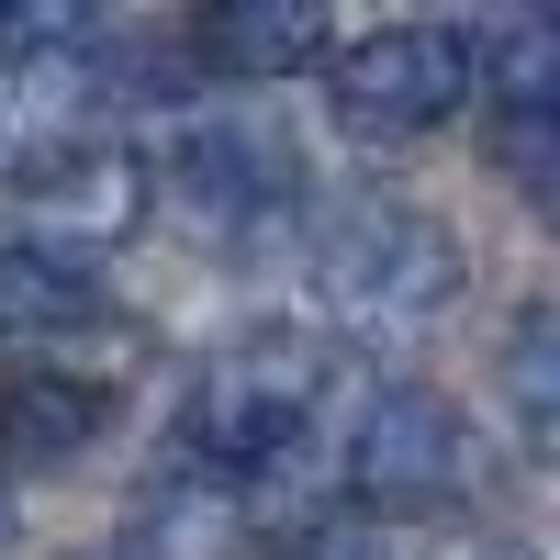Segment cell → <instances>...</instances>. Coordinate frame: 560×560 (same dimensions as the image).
<instances>
[{
    "mask_svg": "<svg viewBox=\"0 0 560 560\" xmlns=\"http://www.w3.org/2000/svg\"><path fill=\"white\" fill-rule=\"evenodd\" d=\"M113 314L102 292V258H68V247H0V337L34 348V359H57L68 337H90V325Z\"/></svg>",
    "mask_w": 560,
    "mask_h": 560,
    "instance_id": "ba28073f",
    "label": "cell"
},
{
    "mask_svg": "<svg viewBox=\"0 0 560 560\" xmlns=\"http://www.w3.org/2000/svg\"><path fill=\"white\" fill-rule=\"evenodd\" d=\"M168 179H179V202H191L202 224H224V236L280 224L303 202V168L280 158V135H258V124H191L179 158H168Z\"/></svg>",
    "mask_w": 560,
    "mask_h": 560,
    "instance_id": "8992f818",
    "label": "cell"
},
{
    "mask_svg": "<svg viewBox=\"0 0 560 560\" xmlns=\"http://www.w3.org/2000/svg\"><path fill=\"white\" fill-rule=\"evenodd\" d=\"M314 292L348 325H427L459 303V236L404 191H348L314 213Z\"/></svg>",
    "mask_w": 560,
    "mask_h": 560,
    "instance_id": "7a4b0ae2",
    "label": "cell"
},
{
    "mask_svg": "<svg viewBox=\"0 0 560 560\" xmlns=\"http://www.w3.org/2000/svg\"><path fill=\"white\" fill-rule=\"evenodd\" d=\"M102 427H113V382H90L68 359H23L0 382V448L12 459H79Z\"/></svg>",
    "mask_w": 560,
    "mask_h": 560,
    "instance_id": "9c48e42d",
    "label": "cell"
},
{
    "mask_svg": "<svg viewBox=\"0 0 560 560\" xmlns=\"http://www.w3.org/2000/svg\"><path fill=\"white\" fill-rule=\"evenodd\" d=\"M236 538H247L236 493H224V482H202V471H168V482L124 516L113 560H236Z\"/></svg>",
    "mask_w": 560,
    "mask_h": 560,
    "instance_id": "30bf717a",
    "label": "cell"
},
{
    "mask_svg": "<svg viewBox=\"0 0 560 560\" xmlns=\"http://www.w3.org/2000/svg\"><path fill=\"white\" fill-rule=\"evenodd\" d=\"M179 57H191V79H236V90H258V79H303V68H325L337 45H325V12H314V0H213V12L179 23Z\"/></svg>",
    "mask_w": 560,
    "mask_h": 560,
    "instance_id": "52a82bcc",
    "label": "cell"
},
{
    "mask_svg": "<svg viewBox=\"0 0 560 560\" xmlns=\"http://www.w3.org/2000/svg\"><path fill=\"white\" fill-rule=\"evenodd\" d=\"M0 549H12V471H0Z\"/></svg>",
    "mask_w": 560,
    "mask_h": 560,
    "instance_id": "9a60e30c",
    "label": "cell"
},
{
    "mask_svg": "<svg viewBox=\"0 0 560 560\" xmlns=\"http://www.w3.org/2000/svg\"><path fill=\"white\" fill-rule=\"evenodd\" d=\"M23 147H34V124L12 113V90H0V179H12V158H23Z\"/></svg>",
    "mask_w": 560,
    "mask_h": 560,
    "instance_id": "5bb4252c",
    "label": "cell"
},
{
    "mask_svg": "<svg viewBox=\"0 0 560 560\" xmlns=\"http://www.w3.org/2000/svg\"><path fill=\"white\" fill-rule=\"evenodd\" d=\"M359 382L337 370V348L303 337V325H247L236 348L202 359L191 404H179V471H202L236 493L247 471H280L314 438H348Z\"/></svg>",
    "mask_w": 560,
    "mask_h": 560,
    "instance_id": "6da1fadb",
    "label": "cell"
},
{
    "mask_svg": "<svg viewBox=\"0 0 560 560\" xmlns=\"http://www.w3.org/2000/svg\"><path fill=\"white\" fill-rule=\"evenodd\" d=\"M504 415H516V438L538 459H560V292L516 314V337H504Z\"/></svg>",
    "mask_w": 560,
    "mask_h": 560,
    "instance_id": "7c38bea8",
    "label": "cell"
},
{
    "mask_svg": "<svg viewBox=\"0 0 560 560\" xmlns=\"http://www.w3.org/2000/svg\"><path fill=\"white\" fill-rule=\"evenodd\" d=\"M471 90H482V68H471V34L459 23H382V34H348L337 57H325V102H337V124L370 135V147L438 135Z\"/></svg>",
    "mask_w": 560,
    "mask_h": 560,
    "instance_id": "277c9868",
    "label": "cell"
},
{
    "mask_svg": "<svg viewBox=\"0 0 560 560\" xmlns=\"http://www.w3.org/2000/svg\"><path fill=\"white\" fill-rule=\"evenodd\" d=\"M337 482L359 516L415 527V516H448L471 493V415L427 382H370L348 438H337Z\"/></svg>",
    "mask_w": 560,
    "mask_h": 560,
    "instance_id": "3957f363",
    "label": "cell"
},
{
    "mask_svg": "<svg viewBox=\"0 0 560 560\" xmlns=\"http://www.w3.org/2000/svg\"><path fill=\"white\" fill-rule=\"evenodd\" d=\"M482 147H493V168L527 191V213L560 236V102H549V113H482Z\"/></svg>",
    "mask_w": 560,
    "mask_h": 560,
    "instance_id": "4fadbf2b",
    "label": "cell"
},
{
    "mask_svg": "<svg viewBox=\"0 0 560 560\" xmlns=\"http://www.w3.org/2000/svg\"><path fill=\"white\" fill-rule=\"evenodd\" d=\"M113 23L90 0H0V68L12 79H90Z\"/></svg>",
    "mask_w": 560,
    "mask_h": 560,
    "instance_id": "8fae6325",
    "label": "cell"
},
{
    "mask_svg": "<svg viewBox=\"0 0 560 560\" xmlns=\"http://www.w3.org/2000/svg\"><path fill=\"white\" fill-rule=\"evenodd\" d=\"M12 202L34 224V247H68V258H102L124 247L158 202V168L124 147V135H34L12 158Z\"/></svg>",
    "mask_w": 560,
    "mask_h": 560,
    "instance_id": "5b68a950",
    "label": "cell"
}]
</instances>
